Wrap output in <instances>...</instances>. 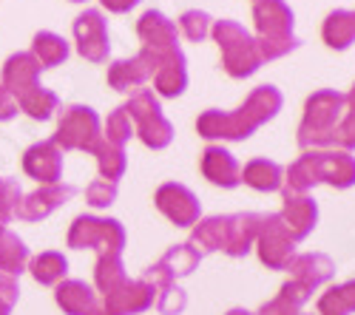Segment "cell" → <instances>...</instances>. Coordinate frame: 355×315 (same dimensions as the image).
<instances>
[{
    "instance_id": "6da1fadb",
    "label": "cell",
    "mask_w": 355,
    "mask_h": 315,
    "mask_svg": "<svg viewBox=\"0 0 355 315\" xmlns=\"http://www.w3.org/2000/svg\"><path fill=\"white\" fill-rule=\"evenodd\" d=\"M284 97L276 85H259L250 91V97L236 108V111H219V108H208L196 120V131L205 139H230L239 142L253 136V131H259L264 123H270L276 114L282 111Z\"/></svg>"
},
{
    "instance_id": "7a4b0ae2",
    "label": "cell",
    "mask_w": 355,
    "mask_h": 315,
    "mask_svg": "<svg viewBox=\"0 0 355 315\" xmlns=\"http://www.w3.org/2000/svg\"><path fill=\"white\" fill-rule=\"evenodd\" d=\"M333 185L352 188L355 185V156L338 148L304 151L284 170V193H307L313 185Z\"/></svg>"
},
{
    "instance_id": "3957f363",
    "label": "cell",
    "mask_w": 355,
    "mask_h": 315,
    "mask_svg": "<svg viewBox=\"0 0 355 315\" xmlns=\"http://www.w3.org/2000/svg\"><path fill=\"white\" fill-rule=\"evenodd\" d=\"M347 111V97L336 89H321L315 91L307 105H304V117L299 125V148L302 151H321V148H333V134Z\"/></svg>"
},
{
    "instance_id": "277c9868",
    "label": "cell",
    "mask_w": 355,
    "mask_h": 315,
    "mask_svg": "<svg viewBox=\"0 0 355 315\" xmlns=\"http://www.w3.org/2000/svg\"><path fill=\"white\" fill-rule=\"evenodd\" d=\"M211 35L222 48V66L230 77L245 80L261 69L256 37H250V32L245 26H239L236 20H216L211 26Z\"/></svg>"
},
{
    "instance_id": "5b68a950",
    "label": "cell",
    "mask_w": 355,
    "mask_h": 315,
    "mask_svg": "<svg viewBox=\"0 0 355 315\" xmlns=\"http://www.w3.org/2000/svg\"><path fill=\"white\" fill-rule=\"evenodd\" d=\"M123 108L128 114L131 125H134V134L142 139L145 148L162 151V148L171 145L173 125L168 123V117L162 114V105H159V100H157V94L151 89H137Z\"/></svg>"
},
{
    "instance_id": "8992f818",
    "label": "cell",
    "mask_w": 355,
    "mask_h": 315,
    "mask_svg": "<svg viewBox=\"0 0 355 315\" xmlns=\"http://www.w3.org/2000/svg\"><path fill=\"white\" fill-rule=\"evenodd\" d=\"M100 139H103V125H100V117L94 108L69 105L60 111L57 134L51 136V142L60 151H88L92 154Z\"/></svg>"
},
{
    "instance_id": "52a82bcc",
    "label": "cell",
    "mask_w": 355,
    "mask_h": 315,
    "mask_svg": "<svg viewBox=\"0 0 355 315\" xmlns=\"http://www.w3.org/2000/svg\"><path fill=\"white\" fill-rule=\"evenodd\" d=\"M66 244L71 250H97V255L123 253L125 227L116 219H105V216H77L69 227Z\"/></svg>"
},
{
    "instance_id": "ba28073f",
    "label": "cell",
    "mask_w": 355,
    "mask_h": 315,
    "mask_svg": "<svg viewBox=\"0 0 355 315\" xmlns=\"http://www.w3.org/2000/svg\"><path fill=\"white\" fill-rule=\"evenodd\" d=\"M259 250V259L264 267L270 270H287L290 262L295 259V242L290 239L284 222L279 219V213H268L261 216V224H259V236H256V244Z\"/></svg>"
},
{
    "instance_id": "9c48e42d",
    "label": "cell",
    "mask_w": 355,
    "mask_h": 315,
    "mask_svg": "<svg viewBox=\"0 0 355 315\" xmlns=\"http://www.w3.org/2000/svg\"><path fill=\"white\" fill-rule=\"evenodd\" d=\"M74 40L77 51L85 57L88 63H105L108 60V23L100 9H85L74 20Z\"/></svg>"
},
{
    "instance_id": "30bf717a",
    "label": "cell",
    "mask_w": 355,
    "mask_h": 315,
    "mask_svg": "<svg viewBox=\"0 0 355 315\" xmlns=\"http://www.w3.org/2000/svg\"><path fill=\"white\" fill-rule=\"evenodd\" d=\"M157 304V287L151 281L137 278V281H125L120 290H114L111 296L100 298V309L97 315H137L145 312Z\"/></svg>"
},
{
    "instance_id": "8fae6325",
    "label": "cell",
    "mask_w": 355,
    "mask_h": 315,
    "mask_svg": "<svg viewBox=\"0 0 355 315\" xmlns=\"http://www.w3.org/2000/svg\"><path fill=\"white\" fill-rule=\"evenodd\" d=\"M154 202H157V210L173 222L176 227H193L202 216V208H199V199L193 196L191 188L180 185V182H165L159 185L157 196H154Z\"/></svg>"
},
{
    "instance_id": "7c38bea8",
    "label": "cell",
    "mask_w": 355,
    "mask_h": 315,
    "mask_svg": "<svg viewBox=\"0 0 355 315\" xmlns=\"http://www.w3.org/2000/svg\"><path fill=\"white\" fill-rule=\"evenodd\" d=\"M202 262V255L191 247V244H176L171 247L162 259L157 264H151L145 270V281H151L157 290L168 287V284H176V278H182V276H191Z\"/></svg>"
},
{
    "instance_id": "4fadbf2b",
    "label": "cell",
    "mask_w": 355,
    "mask_h": 315,
    "mask_svg": "<svg viewBox=\"0 0 355 315\" xmlns=\"http://www.w3.org/2000/svg\"><path fill=\"white\" fill-rule=\"evenodd\" d=\"M157 71V51L139 48V54L128 60H116L108 66V85L114 91H137L154 77Z\"/></svg>"
},
{
    "instance_id": "5bb4252c",
    "label": "cell",
    "mask_w": 355,
    "mask_h": 315,
    "mask_svg": "<svg viewBox=\"0 0 355 315\" xmlns=\"http://www.w3.org/2000/svg\"><path fill=\"white\" fill-rule=\"evenodd\" d=\"M77 193L74 185H63V182H54V185H40L35 193H28L20 199L17 205V219L23 222H40L46 216H51L57 208H63L66 202H71Z\"/></svg>"
},
{
    "instance_id": "9a60e30c",
    "label": "cell",
    "mask_w": 355,
    "mask_h": 315,
    "mask_svg": "<svg viewBox=\"0 0 355 315\" xmlns=\"http://www.w3.org/2000/svg\"><path fill=\"white\" fill-rule=\"evenodd\" d=\"M40 63L35 60L32 51H17L3 63V74H0V85L15 97V102L20 97H26L28 91H35L40 85Z\"/></svg>"
},
{
    "instance_id": "2e32d148",
    "label": "cell",
    "mask_w": 355,
    "mask_h": 315,
    "mask_svg": "<svg viewBox=\"0 0 355 315\" xmlns=\"http://www.w3.org/2000/svg\"><path fill=\"white\" fill-rule=\"evenodd\" d=\"M154 89L159 97L176 100L188 89V63L180 48L157 51V71H154Z\"/></svg>"
},
{
    "instance_id": "e0dca14e",
    "label": "cell",
    "mask_w": 355,
    "mask_h": 315,
    "mask_svg": "<svg viewBox=\"0 0 355 315\" xmlns=\"http://www.w3.org/2000/svg\"><path fill=\"white\" fill-rule=\"evenodd\" d=\"M23 170L40 185H54L63 177V151L54 145L51 139L35 142L32 148L23 154Z\"/></svg>"
},
{
    "instance_id": "ac0fdd59",
    "label": "cell",
    "mask_w": 355,
    "mask_h": 315,
    "mask_svg": "<svg viewBox=\"0 0 355 315\" xmlns=\"http://www.w3.org/2000/svg\"><path fill=\"white\" fill-rule=\"evenodd\" d=\"M279 219L284 222L290 239L299 244V242H304L315 231L318 205L313 202V196H307V193H284V208H282Z\"/></svg>"
},
{
    "instance_id": "d6986e66",
    "label": "cell",
    "mask_w": 355,
    "mask_h": 315,
    "mask_svg": "<svg viewBox=\"0 0 355 315\" xmlns=\"http://www.w3.org/2000/svg\"><path fill=\"white\" fill-rule=\"evenodd\" d=\"M253 23H256L259 40L290 37L293 35V9L284 3V0H256Z\"/></svg>"
},
{
    "instance_id": "ffe728a7",
    "label": "cell",
    "mask_w": 355,
    "mask_h": 315,
    "mask_svg": "<svg viewBox=\"0 0 355 315\" xmlns=\"http://www.w3.org/2000/svg\"><path fill=\"white\" fill-rule=\"evenodd\" d=\"M137 35L142 40V48L148 51H171L180 48L176 40H180V28H176L173 20H168L162 12L148 9L139 20H137Z\"/></svg>"
},
{
    "instance_id": "44dd1931",
    "label": "cell",
    "mask_w": 355,
    "mask_h": 315,
    "mask_svg": "<svg viewBox=\"0 0 355 315\" xmlns=\"http://www.w3.org/2000/svg\"><path fill=\"white\" fill-rule=\"evenodd\" d=\"M54 301L66 315H97L100 309V296L94 293V287L77 278H63L57 284Z\"/></svg>"
},
{
    "instance_id": "7402d4cb",
    "label": "cell",
    "mask_w": 355,
    "mask_h": 315,
    "mask_svg": "<svg viewBox=\"0 0 355 315\" xmlns=\"http://www.w3.org/2000/svg\"><path fill=\"white\" fill-rule=\"evenodd\" d=\"M202 174L208 182L219 185V188H236V185H242L239 182V174H242V165L236 162V156L222 148V145H208L202 154Z\"/></svg>"
},
{
    "instance_id": "603a6c76",
    "label": "cell",
    "mask_w": 355,
    "mask_h": 315,
    "mask_svg": "<svg viewBox=\"0 0 355 315\" xmlns=\"http://www.w3.org/2000/svg\"><path fill=\"white\" fill-rule=\"evenodd\" d=\"M287 270H290V278L293 281H299L302 287H307L313 293L315 287H321L324 281L333 278L336 264H333L330 255H324V253H299L290 262Z\"/></svg>"
},
{
    "instance_id": "cb8c5ba5",
    "label": "cell",
    "mask_w": 355,
    "mask_h": 315,
    "mask_svg": "<svg viewBox=\"0 0 355 315\" xmlns=\"http://www.w3.org/2000/svg\"><path fill=\"white\" fill-rule=\"evenodd\" d=\"M259 224H261V213H233V216H227L225 253L233 255V259L248 255L253 250V244H256Z\"/></svg>"
},
{
    "instance_id": "d4e9b609",
    "label": "cell",
    "mask_w": 355,
    "mask_h": 315,
    "mask_svg": "<svg viewBox=\"0 0 355 315\" xmlns=\"http://www.w3.org/2000/svg\"><path fill=\"white\" fill-rule=\"evenodd\" d=\"M239 182H245L248 188L253 190H261V193H273V190H282L284 188V168L273 159H250L242 174H239Z\"/></svg>"
},
{
    "instance_id": "484cf974",
    "label": "cell",
    "mask_w": 355,
    "mask_h": 315,
    "mask_svg": "<svg viewBox=\"0 0 355 315\" xmlns=\"http://www.w3.org/2000/svg\"><path fill=\"white\" fill-rule=\"evenodd\" d=\"M28 247L20 236H15L6 224H0V273L17 278L28 267Z\"/></svg>"
},
{
    "instance_id": "4316f807",
    "label": "cell",
    "mask_w": 355,
    "mask_h": 315,
    "mask_svg": "<svg viewBox=\"0 0 355 315\" xmlns=\"http://www.w3.org/2000/svg\"><path fill=\"white\" fill-rule=\"evenodd\" d=\"M128 281L125 264H123V253H100L97 264H94V287L103 296H111L114 290H120Z\"/></svg>"
},
{
    "instance_id": "83f0119b",
    "label": "cell",
    "mask_w": 355,
    "mask_h": 315,
    "mask_svg": "<svg viewBox=\"0 0 355 315\" xmlns=\"http://www.w3.org/2000/svg\"><path fill=\"white\" fill-rule=\"evenodd\" d=\"M28 273H32V278L37 284H43V287H57L66 276H69V262L63 253L57 250H46V253H37L35 259H28Z\"/></svg>"
},
{
    "instance_id": "f1b7e54d",
    "label": "cell",
    "mask_w": 355,
    "mask_h": 315,
    "mask_svg": "<svg viewBox=\"0 0 355 315\" xmlns=\"http://www.w3.org/2000/svg\"><path fill=\"white\" fill-rule=\"evenodd\" d=\"M225 236H227V216H211V219H202L193 224V233H191V247L205 255V253H216L225 250Z\"/></svg>"
},
{
    "instance_id": "f546056e",
    "label": "cell",
    "mask_w": 355,
    "mask_h": 315,
    "mask_svg": "<svg viewBox=\"0 0 355 315\" xmlns=\"http://www.w3.org/2000/svg\"><path fill=\"white\" fill-rule=\"evenodd\" d=\"M321 37L336 51L349 48L355 43V9L352 12H347V9L330 12L327 20H324V26H321Z\"/></svg>"
},
{
    "instance_id": "4dcf8cb0",
    "label": "cell",
    "mask_w": 355,
    "mask_h": 315,
    "mask_svg": "<svg viewBox=\"0 0 355 315\" xmlns=\"http://www.w3.org/2000/svg\"><path fill=\"white\" fill-rule=\"evenodd\" d=\"M310 290L307 287H302L299 281H287L284 287L279 290V296L273 298V301H268L264 304L256 315H302V307L310 301Z\"/></svg>"
},
{
    "instance_id": "1f68e13d",
    "label": "cell",
    "mask_w": 355,
    "mask_h": 315,
    "mask_svg": "<svg viewBox=\"0 0 355 315\" xmlns=\"http://www.w3.org/2000/svg\"><path fill=\"white\" fill-rule=\"evenodd\" d=\"M32 54H35V60L40 63V69H54V66L66 63L69 43L60 35H54V32H37L35 40H32Z\"/></svg>"
},
{
    "instance_id": "d6a6232c",
    "label": "cell",
    "mask_w": 355,
    "mask_h": 315,
    "mask_svg": "<svg viewBox=\"0 0 355 315\" xmlns=\"http://www.w3.org/2000/svg\"><path fill=\"white\" fill-rule=\"evenodd\" d=\"M97 156V168H100V179H108V182H116L123 179L125 168H128V156H125V148H116V145H108L105 139H100L94 151Z\"/></svg>"
},
{
    "instance_id": "836d02e7",
    "label": "cell",
    "mask_w": 355,
    "mask_h": 315,
    "mask_svg": "<svg viewBox=\"0 0 355 315\" xmlns=\"http://www.w3.org/2000/svg\"><path fill=\"white\" fill-rule=\"evenodd\" d=\"M17 108L23 111V114H28L32 120H49L51 114L60 108V97H57L54 91H49V89H43V85H37L35 91H28L26 97H20L17 100Z\"/></svg>"
},
{
    "instance_id": "e575fe53",
    "label": "cell",
    "mask_w": 355,
    "mask_h": 315,
    "mask_svg": "<svg viewBox=\"0 0 355 315\" xmlns=\"http://www.w3.org/2000/svg\"><path fill=\"white\" fill-rule=\"evenodd\" d=\"M134 136V125L128 120V114L125 108L120 105L116 111L108 114V120H105V128H103V139L108 142V145H116V148H125V142Z\"/></svg>"
},
{
    "instance_id": "d590c367",
    "label": "cell",
    "mask_w": 355,
    "mask_h": 315,
    "mask_svg": "<svg viewBox=\"0 0 355 315\" xmlns=\"http://www.w3.org/2000/svg\"><path fill=\"white\" fill-rule=\"evenodd\" d=\"M211 26H214V20H211V15L208 12H199V9H191V12H185L182 17H180V32L191 40V43H199V40H205L211 35Z\"/></svg>"
},
{
    "instance_id": "8d00e7d4",
    "label": "cell",
    "mask_w": 355,
    "mask_h": 315,
    "mask_svg": "<svg viewBox=\"0 0 355 315\" xmlns=\"http://www.w3.org/2000/svg\"><path fill=\"white\" fill-rule=\"evenodd\" d=\"M20 199H23V190L17 179H0V224H9L15 219Z\"/></svg>"
},
{
    "instance_id": "74e56055",
    "label": "cell",
    "mask_w": 355,
    "mask_h": 315,
    "mask_svg": "<svg viewBox=\"0 0 355 315\" xmlns=\"http://www.w3.org/2000/svg\"><path fill=\"white\" fill-rule=\"evenodd\" d=\"M302 46V40L290 35V37H273V40H256V48H259V57L261 63H270V60H279V57L290 54Z\"/></svg>"
},
{
    "instance_id": "f35d334b",
    "label": "cell",
    "mask_w": 355,
    "mask_h": 315,
    "mask_svg": "<svg viewBox=\"0 0 355 315\" xmlns=\"http://www.w3.org/2000/svg\"><path fill=\"white\" fill-rule=\"evenodd\" d=\"M188 307V296L180 284H168V287L157 290V309L162 315H180Z\"/></svg>"
},
{
    "instance_id": "ab89813d",
    "label": "cell",
    "mask_w": 355,
    "mask_h": 315,
    "mask_svg": "<svg viewBox=\"0 0 355 315\" xmlns=\"http://www.w3.org/2000/svg\"><path fill=\"white\" fill-rule=\"evenodd\" d=\"M333 148L349 151V154L355 151V108L352 105H347L344 117H341V123H338V128L333 134Z\"/></svg>"
},
{
    "instance_id": "60d3db41",
    "label": "cell",
    "mask_w": 355,
    "mask_h": 315,
    "mask_svg": "<svg viewBox=\"0 0 355 315\" xmlns=\"http://www.w3.org/2000/svg\"><path fill=\"white\" fill-rule=\"evenodd\" d=\"M85 202L92 208H108L116 202V182L108 179H94L85 188Z\"/></svg>"
},
{
    "instance_id": "b9f144b4",
    "label": "cell",
    "mask_w": 355,
    "mask_h": 315,
    "mask_svg": "<svg viewBox=\"0 0 355 315\" xmlns=\"http://www.w3.org/2000/svg\"><path fill=\"white\" fill-rule=\"evenodd\" d=\"M318 315H349V304H347L341 287H330L318 298Z\"/></svg>"
},
{
    "instance_id": "7bdbcfd3",
    "label": "cell",
    "mask_w": 355,
    "mask_h": 315,
    "mask_svg": "<svg viewBox=\"0 0 355 315\" xmlns=\"http://www.w3.org/2000/svg\"><path fill=\"white\" fill-rule=\"evenodd\" d=\"M17 296H20L17 278L0 273V315H9L12 312V307L17 304Z\"/></svg>"
},
{
    "instance_id": "ee69618b",
    "label": "cell",
    "mask_w": 355,
    "mask_h": 315,
    "mask_svg": "<svg viewBox=\"0 0 355 315\" xmlns=\"http://www.w3.org/2000/svg\"><path fill=\"white\" fill-rule=\"evenodd\" d=\"M17 117V102H15V97L0 85V123H9V120H15Z\"/></svg>"
},
{
    "instance_id": "f6af8a7d",
    "label": "cell",
    "mask_w": 355,
    "mask_h": 315,
    "mask_svg": "<svg viewBox=\"0 0 355 315\" xmlns=\"http://www.w3.org/2000/svg\"><path fill=\"white\" fill-rule=\"evenodd\" d=\"M137 3H139V0H103V6H105L108 12H114V15H125V12H131Z\"/></svg>"
},
{
    "instance_id": "bcb514c9",
    "label": "cell",
    "mask_w": 355,
    "mask_h": 315,
    "mask_svg": "<svg viewBox=\"0 0 355 315\" xmlns=\"http://www.w3.org/2000/svg\"><path fill=\"white\" fill-rule=\"evenodd\" d=\"M341 293H344V298H347V304H349V312H355V281L341 284Z\"/></svg>"
},
{
    "instance_id": "7dc6e473",
    "label": "cell",
    "mask_w": 355,
    "mask_h": 315,
    "mask_svg": "<svg viewBox=\"0 0 355 315\" xmlns=\"http://www.w3.org/2000/svg\"><path fill=\"white\" fill-rule=\"evenodd\" d=\"M347 97V105H352L355 108V82H352V89H349V94H344Z\"/></svg>"
},
{
    "instance_id": "c3c4849f",
    "label": "cell",
    "mask_w": 355,
    "mask_h": 315,
    "mask_svg": "<svg viewBox=\"0 0 355 315\" xmlns=\"http://www.w3.org/2000/svg\"><path fill=\"white\" fill-rule=\"evenodd\" d=\"M227 315H256V312H250V309H242V307H236V309H230Z\"/></svg>"
},
{
    "instance_id": "681fc988",
    "label": "cell",
    "mask_w": 355,
    "mask_h": 315,
    "mask_svg": "<svg viewBox=\"0 0 355 315\" xmlns=\"http://www.w3.org/2000/svg\"><path fill=\"white\" fill-rule=\"evenodd\" d=\"M71 3H85V0H71Z\"/></svg>"
},
{
    "instance_id": "f907efd6",
    "label": "cell",
    "mask_w": 355,
    "mask_h": 315,
    "mask_svg": "<svg viewBox=\"0 0 355 315\" xmlns=\"http://www.w3.org/2000/svg\"><path fill=\"white\" fill-rule=\"evenodd\" d=\"M302 315H304V312H302Z\"/></svg>"
}]
</instances>
